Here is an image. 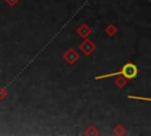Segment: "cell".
Wrapping results in <instances>:
<instances>
[{
  "mask_svg": "<svg viewBox=\"0 0 151 136\" xmlns=\"http://www.w3.org/2000/svg\"><path fill=\"white\" fill-rule=\"evenodd\" d=\"M118 75H123L125 78L127 79H132L138 75V67L132 64V63H127L125 64L119 71L113 72V73H109V75H103V76H97L96 79H103V78H107V77H112V76H118Z\"/></svg>",
  "mask_w": 151,
  "mask_h": 136,
  "instance_id": "6da1fadb",
  "label": "cell"
},
{
  "mask_svg": "<svg viewBox=\"0 0 151 136\" xmlns=\"http://www.w3.org/2000/svg\"><path fill=\"white\" fill-rule=\"evenodd\" d=\"M129 98H131V99H139V101H149V102H151V98H144V97H136V96H129Z\"/></svg>",
  "mask_w": 151,
  "mask_h": 136,
  "instance_id": "7a4b0ae2",
  "label": "cell"
}]
</instances>
